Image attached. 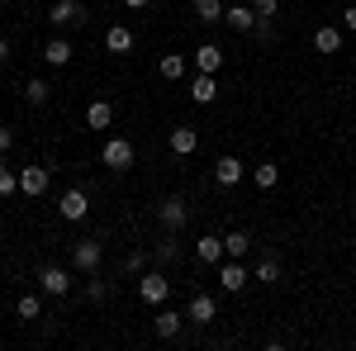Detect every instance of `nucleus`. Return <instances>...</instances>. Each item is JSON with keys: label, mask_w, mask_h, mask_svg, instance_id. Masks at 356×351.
I'll return each instance as SVG.
<instances>
[{"label": "nucleus", "mask_w": 356, "mask_h": 351, "mask_svg": "<svg viewBox=\"0 0 356 351\" xmlns=\"http://www.w3.org/2000/svg\"><path fill=\"white\" fill-rule=\"evenodd\" d=\"M57 214L67 218V223H81L86 214H90V195H86V190H62V199H57Z\"/></svg>", "instance_id": "nucleus-4"}, {"label": "nucleus", "mask_w": 356, "mask_h": 351, "mask_svg": "<svg viewBox=\"0 0 356 351\" xmlns=\"http://www.w3.org/2000/svg\"><path fill=\"white\" fill-rule=\"evenodd\" d=\"M214 318H219V299H214V295H195V299H191V309H186V323L209 327Z\"/></svg>", "instance_id": "nucleus-10"}, {"label": "nucleus", "mask_w": 356, "mask_h": 351, "mask_svg": "<svg viewBox=\"0 0 356 351\" xmlns=\"http://www.w3.org/2000/svg\"><path fill=\"white\" fill-rule=\"evenodd\" d=\"M247 280H252V270H247L243 261H233V256H223V261H219V285L228 290V295H243Z\"/></svg>", "instance_id": "nucleus-7"}, {"label": "nucleus", "mask_w": 356, "mask_h": 351, "mask_svg": "<svg viewBox=\"0 0 356 351\" xmlns=\"http://www.w3.org/2000/svg\"><path fill=\"white\" fill-rule=\"evenodd\" d=\"M252 10H257V19H275L280 15V0H252Z\"/></svg>", "instance_id": "nucleus-32"}, {"label": "nucleus", "mask_w": 356, "mask_h": 351, "mask_svg": "<svg viewBox=\"0 0 356 351\" xmlns=\"http://www.w3.org/2000/svg\"><path fill=\"white\" fill-rule=\"evenodd\" d=\"M105 48H110V53H134V33H129V24H110L105 28Z\"/></svg>", "instance_id": "nucleus-19"}, {"label": "nucleus", "mask_w": 356, "mask_h": 351, "mask_svg": "<svg viewBox=\"0 0 356 351\" xmlns=\"http://www.w3.org/2000/svg\"><path fill=\"white\" fill-rule=\"evenodd\" d=\"M15 190H19V176H15L10 166H0V199H10Z\"/></svg>", "instance_id": "nucleus-31"}, {"label": "nucleus", "mask_w": 356, "mask_h": 351, "mask_svg": "<svg viewBox=\"0 0 356 351\" xmlns=\"http://www.w3.org/2000/svg\"><path fill=\"white\" fill-rule=\"evenodd\" d=\"M15 313H19L24 323L43 318V299H38V295H19V299H15Z\"/></svg>", "instance_id": "nucleus-28"}, {"label": "nucleus", "mask_w": 356, "mask_h": 351, "mask_svg": "<svg viewBox=\"0 0 356 351\" xmlns=\"http://www.w3.org/2000/svg\"><path fill=\"white\" fill-rule=\"evenodd\" d=\"M191 100L195 105H214V100H219V81H214L209 72H200V76L191 81Z\"/></svg>", "instance_id": "nucleus-16"}, {"label": "nucleus", "mask_w": 356, "mask_h": 351, "mask_svg": "<svg viewBox=\"0 0 356 351\" xmlns=\"http://www.w3.org/2000/svg\"><path fill=\"white\" fill-rule=\"evenodd\" d=\"M19 190L24 195H43L48 190V166H24L19 171Z\"/></svg>", "instance_id": "nucleus-20"}, {"label": "nucleus", "mask_w": 356, "mask_h": 351, "mask_svg": "<svg viewBox=\"0 0 356 351\" xmlns=\"http://www.w3.org/2000/svg\"><path fill=\"white\" fill-rule=\"evenodd\" d=\"M152 256H157V261H166V266H171V261H181V243H176V233H166L162 243L152 247Z\"/></svg>", "instance_id": "nucleus-29"}, {"label": "nucleus", "mask_w": 356, "mask_h": 351, "mask_svg": "<svg viewBox=\"0 0 356 351\" xmlns=\"http://www.w3.org/2000/svg\"><path fill=\"white\" fill-rule=\"evenodd\" d=\"M110 124H114V105H110V100H90V105H86V129L105 133Z\"/></svg>", "instance_id": "nucleus-14"}, {"label": "nucleus", "mask_w": 356, "mask_h": 351, "mask_svg": "<svg viewBox=\"0 0 356 351\" xmlns=\"http://www.w3.org/2000/svg\"><path fill=\"white\" fill-rule=\"evenodd\" d=\"M252 181H257L261 190H275V186H280V166H275V162H257V166H252Z\"/></svg>", "instance_id": "nucleus-26"}, {"label": "nucleus", "mask_w": 356, "mask_h": 351, "mask_svg": "<svg viewBox=\"0 0 356 351\" xmlns=\"http://www.w3.org/2000/svg\"><path fill=\"white\" fill-rule=\"evenodd\" d=\"M124 5H129V10H147V0H124Z\"/></svg>", "instance_id": "nucleus-37"}, {"label": "nucleus", "mask_w": 356, "mask_h": 351, "mask_svg": "<svg viewBox=\"0 0 356 351\" xmlns=\"http://www.w3.org/2000/svg\"><path fill=\"white\" fill-rule=\"evenodd\" d=\"M138 295L147 299V304H166L171 299V280H166L162 270H143L138 275Z\"/></svg>", "instance_id": "nucleus-5"}, {"label": "nucleus", "mask_w": 356, "mask_h": 351, "mask_svg": "<svg viewBox=\"0 0 356 351\" xmlns=\"http://www.w3.org/2000/svg\"><path fill=\"white\" fill-rule=\"evenodd\" d=\"M38 285H43V295H53V299L72 295V270L67 266H43L38 270Z\"/></svg>", "instance_id": "nucleus-8"}, {"label": "nucleus", "mask_w": 356, "mask_h": 351, "mask_svg": "<svg viewBox=\"0 0 356 351\" xmlns=\"http://www.w3.org/2000/svg\"><path fill=\"white\" fill-rule=\"evenodd\" d=\"M0 166H5V162H0Z\"/></svg>", "instance_id": "nucleus-39"}, {"label": "nucleus", "mask_w": 356, "mask_h": 351, "mask_svg": "<svg viewBox=\"0 0 356 351\" xmlns=\"http://www.w3.org/2000/svg\"><path fill=\"white\" fill-rule=\"evenodd\" d=\"M5 57H10V43H5V38H0V62H5Z\"/></svg>", "instance_id": "nucleus-38"}, {"label": "nucleus", "mask_w": 356, "mask_h": 351, "mask_svg": "<svg viewBox=\"0 0 356 351\" xmlns=\"http://www.w3.org/2000/svg\"><path fill=\"white\" fill-rule=\"evenodd\" d=\"M10 147H15V129H5V124H0V152H10Z\"/></svg>", "instance_id": "nucleus-36"}, {"label": "nucleus", "mask_w": 356, "mask_h": 351, "mask_svg": "<svg viewBox=\"0 0 356 351\" xmlns=\"http://www.w3.org/2000/svg\"><path fill=\"white\" fill-rule=\"evenodd\" d=\"M223 252H228L233 261H243L247 252H252V233H247V228H233V233H223Z\"/></svg>", "instance_id": "nucleus-21"}, {"label": "nucleus", "mask_w": 356, "mask_h": 351, "mask_svg": "<svg viewBox=\"0 0 356 351\" xmlns=\"http://www.w3.org/2000/svg\"><path fill=\"white\" fill-rule=\"evenodd\" d=\"M72 53H76V48H72L67 38H48V48H43V62H53V67H67V62H72Z\"/></svg>", "instance_id": "nucleus-23"}, {"label": "nucleus", "mask_w": 356, "mask_h": 351, "mask_svg": "<svg viewBox=\"0 0 356 351\" xmlns=\"http://www.w3.org/2000/svg\"><path fill=\"white\" fill-rule=\"evenodd\" d=\"M195 256H200L204 266H219L223 256H228V252H223V238H219V233H204V238L195 243Z\"/></svg>", "instance_id": "nucleus-15"}, {"label": "nucleus", "mask_w": 356, "mask_h": 351, "mask_svg": "<svg viewBox=\"0 0 356 351\" xmlns=\"http://www.w3.org/2000/svg\"><path fill=\"white\" fill-rule=\"evenodd\" d=\"M24 100H29L33 109H43L48 100H53V85L43 81V76H29V81H24Z\"/></svg>", "instance_id": "nucleus-22"}, {"label": "nucleus", "mask_w": 356, "mask_h": 351, "mask_svg": "<svg viewBox=\"0 0 356 351\" xmlns=\"http://www.w3.org/2000/svg\"><path fill=\"white\" fill-rule=\"evenodd\" d=\"M86 299H90V304H105V299H110V285H105V280H90V285H86Z\"/></svg>", "instance_id": "nucleus-33"}, {"label": "nucleus", "mask_w": 356, "mask_h": 351, "mask_svg": "<svg viewBox=\"0 0 356 351\" xmlns=\"http://www.w3.org/2000/svg\"><path fill=\"white\" fill-rule=\"evenodd\" d=\"M191 62H195V72H209V76H214V72L223 67V48L219 43H200V48L191 53Z\"/></svg>", "instance_id": "nucleus-13"}, {"label": "nucleus", "mask_w": 356, "mask_h": 351, "mask_svg": "<svg viewBox=\"0 0 356 351\" xmlns=\"http://www.w3.org/2000/svg\"><path fill=\"white\" fill-rule=\"evenodd\" d=\"M252 280H261V285H280V256L266 252V256L257 261V275H252Z\"/></svg>", "instance_id": "nucleus-24"}, {"label": "nucleus", "mask_w": 356, "mask_h": 351, "mask_svg": "<svg viewBox=\"0 0 356 351\" xmlns=\"http://www.w3.org/2000/svg\"><path fill=\"white\" fill-rule=\"evenodd\" d=\"M223 24L233 33H252L257 28V10L252 5H223Z\"/></svg>", "instance_id": "nucleus-11"}, {"label": "nucleus", "mask_w": 356, "mask_h": 351, "mask_svg": "<svg viewBox=\"0 0 356 351\" xmlns=\"http://www.w3.org/2000/svg\"><path fill=\"white\" fill-rule=\"evenodd\" d=\"M195 19L200 24H223V0H195Z\"/></svg>", "instance_id": "nucleus-25"}, {"label": "nucleus", "mask_w": 356, "mask_h": 351, "mask_svg": "<svg viewBox=\"0 0 356 351\" xmlns=\"http://www.w3.org/2000/svg\"><path fill=\"white\" fill-rule=\"evenodd\" d=\"M214 181H219V186H238V181H243V157H233V152L219 157V162H214Z\"/></svg>", "instance_id": "nucleus-17"}, {"label": "nucleus", "mask_w": 356, "mask_h": 351, "mask_svg": "<svg viewBox=\"0 0 356 351\" xmlns=\"http://www.w3.org/2000/svg\"><path fill=\"white\" fill-rule=\"evenodd\" d=\"M181 327H186V313H176V309H166V304H157V318H152V332H157L162 342H176V337H181Z\"/></svg>", "instance_id": "nucleus-9"}, {"label": "nucleus", "mask_w": 356, "mask_h": 351, "mask_svg": "<svg viewBox=\"0 0 356 351\" xmlns=\"http://www.w3.org/2000/svg\"><path fill=\"white\" fill-rule=\"evenodd\" d=\"M105 261V247L95 243V238H86V243H72V270H81V275H95Z\"/></svg>", "instance_id": "nucleus-1"}, {"label": "nucleus", "mask_w": 356, "mask_h": 351, "mask_svg": "<svg viewBox=\"0 0 356 351\" xmlns=\"http://www.w3.org/2000/svg\"><path fill=\"white\" fill-rule=\"evenodd\" d=\"M48 19H53V28H76V24H86V5L81 0H53Z\"/></svg>", "instance_id": "nucleus-6"}, {"label": "nucleus", "mask_w": 356, "mask_h": 351, "mask_svg": "<svg viewBox=\"0 0 356 351\" xmlns=\"http://www.w3.org/2000/svg\"><path fill=\"white\" fill-rule=\"evenodd\" d=\"M342 33H347V28L318 24V33H314V48H318V53H342Z\"/></svg>", "instance_id": "nucleus-18"}, {"label": "nucleus", "mask_w": 356, "mask_h": 351, "mask_svg": "<svg viewBox=\"0 0 356 351\" xmlns=\"http://www.w3.org/2000/svg\"><path fill=\"white\" fill-rule=\"evenodd\" d=\"M252 33H257L261 43H271V38H275V19H257V28H252Z\"/></svg>", "instance_id": "nucleus-34"}, {"label": "nucleus", "mask_w": 356, "mask_h": 351, "mask_svg": "<svg viewBox=\"0 0 356 351\" xmlns=\"http://www.w3.org/2000/svg\"><path fill=\"white\" fill-rule=\"evenodd\" d=\"M342 28H347V33H356V5H347V10H342Z\"/></svg>", "instance_id": "nucleus-35"}, {"label": "nucleus", "mask_w": 356, "mask_h": 351, "mask_svg": "<svg viewBox=\"0 0 356 351\" xmlns=\"http://www.w3.org/2000/svg\"><path fill=\"white\" fill-rule=\"evenodd\" d=\"M157 218H162V228H166V233H181V228L191 223V204H186L181 195H166L162 204H157Z\"/></svg>", "instance_id": "nucleus-2"}, {"label": "nucleus", "mask_w": 356, "mask_h": 351, "mask_svg": "<svg viewBox=\"0 0 356 351\" xmlns=\"http://www.w3.org/2000/svg\"><path fill=\"white\" fill-rule=\"evenodd\" d=\"M100 162L110 166V171H129V166H134V142H129V138H105Z\"/></svg>", "instance_id": "nucleus-3"}, {"label": "nucleus", "mask_w": 356, "mask_h": 351, "mask_svg": "<svg viewBox=\"0 0 356 351\" xmlns=\"http://www.w3.org/2000/svg\"><path fill=\"white\" fill-rule=\"evenodd\" d=\"M157 72H162V81H181V76H186V57H181V53H166L162 62H157Z\"/></svg>", "instance_id": "nucleus-27"}, {"label": "nucleus", "mask_w": 356, "mask_h": 351, "mask_svg": "<svg viewBox=\"0 0 356 351\" xmlns=\"http://www.w3.org/2000/svg\"><path fill=\"white\" fill-rule=\"evenodd\" d=\"M147 270V252H129L124 256V275H143Z\"/></svg>", "instance_id": "nucleus-30"}, {"label": "nucleus", "mask_w": 356, "mask_h": 351, "mask_svg": "<svg viewBox=\"0 0 356 351\" xmlns=\"http://www.w3.org/2000/svg\"><path fill=\"white\" fill-rule=\"evenodd\" d=\"M166 147H171V152H176V157H191L195 147H200V133H195L191 124H176V129H171V133H166Z\"/></svg>", "instance_id": "nucleus-12"}]
</instances>
